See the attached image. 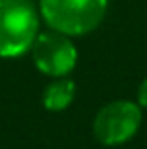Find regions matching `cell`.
Segmentation results:
<instances>
[{
  "label": "cell",
  "mask_w": 147,
  "mask_h": 149,
  "mask_svg": "<svg viewBox=\"0 0 147 149\" xmlns=\"http://www.w3.org/2000/svg\"><path fill=\"white\" fill-rule=\"evenodd\" d=\"M42 15L60 34L79 36L94 30L104 19L107 0H42Z\"/></svg>",
  "instance_id": "6da1fadb"
},
{
  "label": "cell",
  "mask_w": 147,
  "mask_h": 149,
  "mask_svg": "<svg viewBox=\"0 0 147 149\" xmlns=\"http://www.w3.org/2000/svg\"><path fill=\"white\" fill-rule=\"evenodd\" d=\"M38 15L30 0H0V57H19L32 47Z\"/></svg>",
  "instance_id": "7a4b0ae2"
},
{
  "label": "cell",
  "mask_w": 147,
  "mask_h": 149,
  "mask_svg": "<svg viewBox=\"0 0 147 149\" xmlns=\"http://www.w3.org/2000/svg\"><path fill=\"white\" fill-rule=\"evenodd\" d=\"M141 123L140 108L128 100L111 102L98 111L94 119V136L106 146H117L136 134Z\"/></svg>",
  "instance_id": "3957f363"
},
{
  "label": "cell",
  "mask_w": 147,
  "mask_h": 149,
  "mask_svg": "<svg viewBox=\"0 0 147 149\" xmlns=\"http://www.w3.org/2000/svg\"><path fill=\"white\" fill-rule=\"evenodd\" d=\"M76 47L60 32H44L32 44V58L38 70L47 76H64L76 64Z\"/></svg>",
  "instance_id": "277c9868"
},
{
  "label": "cell",
  "mask_w": 147,
  "mask_h": 149,
  "mask_svg": "<svg viewBox=\"0 0 147 149\" xmlns=\"http://www.w3.org/2000/svg\"><path fill=\"white\" fill-rule=\"evenodd\" d=\"M76 93V85L70 79H59L57 83L49 85L44 95V106L51 111H60L68 108Z\"/></svg>",
  "instance_id": "5b68a950"
},
{
  "label": "cell",
  "mask_w": 147,
  "mask_h": 149,
  "mask_svg": "<svg viewBox=\"0 0 147 149\" xmlns=\"http://www.w3.org/2000/svg\"><path fill=\"white\" fill-rule=\"evenodd\" d=\"M138 100H140L141 106H145V108H147V77L141 81V85H140V91H138Z\"/></svg>",
  "instance_id": "8992f818"
}]
</instances>
